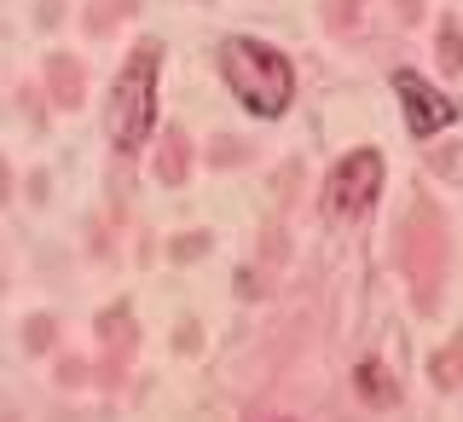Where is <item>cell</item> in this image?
<instances>
[{
    "label": "cell",
    "instance_id": "1",
    "mask_svg": "<svg viewBox=\"0 0 463 422\" xmlns=\"http://www.w3.org/2000/svg\"><path fill=\"white\" fill-rule=\"evenodd\" d=\"M221 70H226L232 98L250 116H260V122H279L289 110V98H296V70H289V58L279 47H267V41L232 35L221 47Z\"/></svg>",
    "mask_w": 463,
    "mask_h": 422
},
{
    "label": "cell",
    "instance_id": "2",
    "mask_svg": "<svg viewBox=\"0 0 463 422\" xmlns=\"http://www.w3.org/2000/svg\"><path fill=\"white\" fill-rule=\"evenodd\" d=\"M156 47H139L116 70L110 98H105V134L116 151H139L145 139L156 134Z\"/></svg>",
    "mask_w": 463,
    "mask_h": 422
},
{
    "label": "cell",
    "instance_id": "3",
    "mask_svg": "<svg viewBox=\"0 0 463 422\" xmlns=\"http://www.w3.org/2000/svg\"><path fill=\"white\" fill-rule=\"evenodd\" d=\"M376 197H383V156L365 145L325 173V214H336V220H359Z\"/></svg>",
    "mask_w": 463,
    "mask_h": 422
},
{
    "label": "cell",
    "instance_id": "4",
    "mask_svg": "<svg viewBox=\"0 0 463 422\" xmlns=\"http://www.w3.org/2000/svg\"><path fill=\"white\" fill-rule=\"evenodd\" d=\"M394 98H400V110H405L411 139H434V134H446V127L458 122V105H452V98H446L434 81L411 76V70H394Z\"/></svg>",
    "mask_w": 463,
    "mask_h": 422
},
{
    "label": "cell",
    "instance_id": "5",
    "mask_svg": "<svg viewBox=\"0 0 463 422\" xmlns=\"http://www.w3.org/2000/svg\"><path fill=\"white\" fill-rule=\"evenodd\" d=\"M354 382H359V399H365V405H394V399H400V394H394V376L376 365V359H365V365L354 370Z\"/></svg>",
    "mask_w": 463,
    "mask_h": 422
}]
</instances>
